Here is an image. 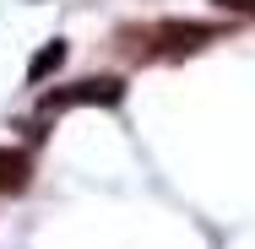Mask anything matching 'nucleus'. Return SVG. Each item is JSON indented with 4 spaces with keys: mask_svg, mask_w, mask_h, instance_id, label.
Segmentation results:
<instances>
[{
    "mask_svg": "<svg viewBox=\"0 0 255 249\" xmlns=\"http://www.w3.org/2000/svg\"><path fill=\"white\" fill-rule=\"evenodd\" d=\"M60 60H65V44L54 38V44H44V49L33 54V65H27V82H44L49 71H60Z\"/></svg>",
    "mask_w": 255,
    "mask_h": 249,
    "instance_id": "nucleus-4",
    "label": "nucleus"
},
{
    "mask_svg": "<svg viewBox=\"0 0 255 249\" xmlns=\"http://www.w3.org/2000/svg\"><path fill=\"white\" fill-rule=\"evenodd\" d=\"M223 11H245V16H255V0H217Z\"/></svg>",
    "mask_w": 255,
    "mask_h": 249,
    "instance_id": "nucleus-5",
    "label": "nucleus"
},
{
    "mask_svg": "<svg viewBox=\"0 0 255 249\" xmlns=\"http://www.w3.org/2000/svg\"><path fill=\"white\" fill-rule=\"evenodd\" d=\"M147 38H152L157 49L152 54H196L206 49L212 38H217V27H206V22H157V27H147Z\"/></svg>",
    "mask_w": 255,
    "mask_h": 249,
    "instance_id": "nucleus-2",
    "label": "nucleus"
},
{
    "mask_svg": "<svg viewBox=\"0 0 255 249\" xmlns=\"http://www.w3.org/2000/svg\"><path fill=\"white\" fill-rule=\"evenodd\" d=\"M27 173H33L27 152L0 147V195H22V190H27Z\"/></svg>",
    "mask_w": 255,
    "mask_h": 249,
    "instance_id": "nucleus-3",
    "label": "nucleus"
},
{
    "mask_svg": "<svg viewBox=\"0 0 255 249\" xmlns=\"http://www.w3.org/2000/svg\"><path fill=\"white\" fill-rule=\"evenodd\" d=\"M125 98V82L120 76H87V82H71V87H54L44 108L60 114V108H114V103Z\"/></svg>",
    "mask_w": 255,
    "mask_h": 249,
    "instance_id": "nucleus-1",
    "label": "nucleus"
}]
</instances>
